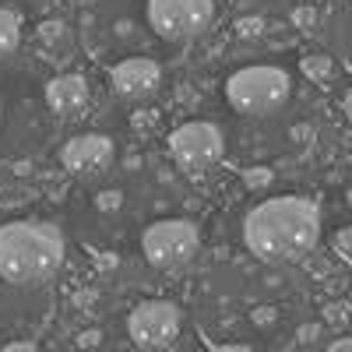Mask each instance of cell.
Wrapping results in <instances>:
<instances>
[{"label": "cell", "mask_w": 352, "mask_h": 352, "mask_svg": "<svg viewBox=\"0 0 352 352\" xmlns=\"http://www.w3.org/2000/svg\"><path fill=\"white\" fill-rule=\"evenodd\" d=\"M243 236L261 261H300L320 240V208L307 197H272L247 215Z\"/></svg>", "instance_id": "6da1fadb"}, {"label": "cell", "mask_w": 352, "mask_h": 352, "mask_svg": "<svg viewBox=\"0 0 352 352\" xmlns=\"http://www.w3.org/2000/svg\"><path fill=\"white\" fill-rule=\"evenodd\" d=\"M64 261V236L50 222L0 226V278L14 285L46 282Z\"/></svg>", "instance_id": "7a4b0ae2"}, {"label": "cell", "mask_w": 352, "mask_h": 352, "mask_svg": "<svg viewBox=\"0 0 352 352\" xmlns=\"http://www.w3.org/2000/svg\"><path fill=\"white\" fill-rule=\"evenodd\" d=\"M289 74L282 67H243L226 81V99L236 113L268 116L289 99Z\"/></svg>", "instance_id": "3957f363"}, {"label": "cell", "mask_w": 352, "mask_h": 352, "mask_svg": "<svg viewBox=\"0 0 352 352\" xmlns=\"http://www.w3.org/2000/svg\"><path fill=\"white\" fill-rule=\"evenodd\" d=\"M215 14V0H148V25L169 43L197 39Z\"/></svg>", "instance_id": "277c9868"}, {"label": "cell", "mask_w": 352, "mask_h": 352, "mask_svg": "<svg viewBox=\"0 0 352 352\" xmlns=\"http://www.w3.org/2000/svg\"><path fill=\"white\" fill-rule=\"evenodd\" d=\"M141 250L155 268H176V264L190 261V254L197 250V229L184 219L173 222H155L144 229L141 236Z\"/></svg>", "instance_id": "5b68a950"}, {"label": "cell", "mask_w": 352, "mask_h": 352, "mask_svg": "<svg viewBox=\"0 0 352 352\" xmlns=\"http://www.w3.org/2000/svg\"><path fill=\"white\" fill-rule=\"evenodd\" d=\"M169 152L190 173L208 169V166H215L222 159V131L215 124H208V120L184 124V127H176L169 134Z\"/></svg>", "instance_id": "8992f818"}, {"label": "cell", "mask_w": 352, "mask_h": 352, "mask_svg": "<svg viewBox=\"0 0 352 352\" xmlns=\"http://www.w3.org/2000/svg\"><path fill=\"white\" fill-rule=\"evenodd\" d=\"M127 331L141 349H166L180 335V310L166 300H144L131 310Z\"/></svg>", "instance_id": "52a82bcc"}, {"label": "cell", "mask_w": 352, "mask_h": 352, "mask_svg": "<svg viewBox=\"0 0 352 352\" xmlns=\"http://www.w3.org/2000/svg\"><path fill=\"white\" fill-rule=\"evenodd\" d=\"M162 71L155 60H148V56H131V60L116 64L113 74H109V88L120 99H144L148 92H155Z\"/></svg>", "instance_id": "ba28073f"}, {"label": "cell", "mask_w": 352, "mask_h": 352, "mask_svg": "<svg viewBox=\"0 0 352 352\" xmlns=\"http://www.w3.org/2000/svg\"><path fill=\"white\" fill-rule=\"evenodd\" d=\"M113 159V141L102 134H81L74 141H67L64 148V166L78 176H92L99 169H106Z\"/></svg>", "instance_id": "9c48e42d"}, {"label": "cell", "mask_w": 352, "mask_h": 352, "mask_svg": "<svg viewBox=\"0 0 352 352\" xmlns=\"http://www.w3.org/2000/svg\"><path fill=\"white\" fill-rule=\"evenodd\" d=\"M46 102L53 113L60 116H74L78 109H85L88 102V81L78 74H64V78H53L46 85Z\"/></svg>", "instance_id": "30bf717a"}, {"label": "cell", "mask_w": 352, "mask_h": 352, "mask_svg": "<svg viewBox=\"0 0 352 352\" xmlns=\"http://www.w3.org/2000/svg\"><path fill=\"white\" fill-rule=\"evenodd\" d=\"M331 39H335V46L342 50V56H345L349 67H352V0H345L342 14H335V32H331Z\"/></svg>", "instance_id": "8fae6325"}, {"label": "cell", "mask_w": 352, "mask_h": 352, "mask_svg": "<svg viewBox=\"0 0 352 352\" xmlns=\"http://www.w3.org/2000/svg\"><path fill=\"white\" fill-rule=\"evenodd\" d=\"M18 39H21V21H18V14H11L8 8H0V60L18 50Z\"/></svg>", "instance_id": "7c38bea8"}, {"label": "cell", "mask_w": 352, "mask_h": 352, "mask_svg": "<svg viewBox=\"0 0 352 352\" xmlns=\"http://www.w3.org/2000/svg\"><path fill=\"white\" fill-rule=\"evenodd\" d=\"M335 247H338L342 254H349V257H352V229L338 232V236H335Z\"/></svg>", "instance_id": "4fadbf2b"}, {"label": "cell", "mask_w": 352, "mask_h": 352, "mask_svg": "<svg viewBox=\"0 0 352 352\" xmlns=\"http://www.w3.org/2000/svg\"><path fill=\"white\" fill-rule=\"evenodd\" d=\"M303 71H307V74H324L328 64H324V60H303Z\"/></svg>", "instance_id": "5bb4252c"}, {"label": "cell", "mask_w": 352, "mask_h": 352, "mask_svg": "<svg viewBox=\"0 0 352 352\" xmlns=\"http://www.w3.org/2000/svg\"><path fill=\"white\" fill-rule=\"evenodd\" d=\"M331 349H335V352H338V349L352 352V338H338V342H331Z\"/></svg>", "instance_id": "9a60e30c"}, {"label": "cell", "mask_w": 352, "mask_h": 352, "mask_svg": "<svg viewBox=\"0 0 352 352\" xmlns=\"http://www.w3.org/2000/svg\"><path fill=\"white\" fill-rule=\"evenodd\" d=\"M345 116H349V120H352V92L345 96Z\"/></svg>", "instance_id": "2e32d148"}, {"label": "cell", "mask_w": 352, "mask_h": 352, "mask_svg": "<svg viewBox=\"0 0 352 352\" xmlns=\"http://www.w3.org/2000/svg\"><path fill=\"white\" fill-rule=\"evenodd\" d=\"M78 4H92V0H78Z\"/></svg>", "instance_id": "e0dca14e"}, {"label": "cell", "mask_w": 352, "mask_h": 352, "mask_svg": "<svg viewBox=\"0 0 352 352\" xmlns=\"http://www.w3.org/2000/svg\"><path fill=\"white\" fill-rule=\"evenodd\" d=\"M0 113H4V109H0Z\"/></svg>", "instance_id": "ac0fdd59"}]
</instances>
